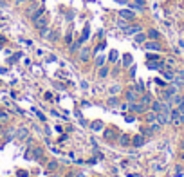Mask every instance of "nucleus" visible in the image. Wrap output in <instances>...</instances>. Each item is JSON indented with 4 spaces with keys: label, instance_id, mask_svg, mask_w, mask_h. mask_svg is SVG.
<instances>
[{
    "label": "nucleus",
    "instance_id": "obj_37",
    "mask_svg": "<svg viewBox=\"0 0 184 177\" xmlns=\"http://www.w3.org/2000/svg\"><path fill=\"white\" fill-rule=\"evenodd\" d=\"M123 63H125L126 67L132 63V56H130V54H126V56H125V60H123Z\"/></svg>",
    "mask_w": 184,
    "mask_h": 177
},
{
    "label": "nucleus",
    "instance_id": "obj_47",
    "mask_svg": "<svg viewBox=\"0 0 184 177\" xmlns=\"http://www.w3.org/2000/svg\"><path fill=\"white\" fill-rule=\"evenodd\" d=\"M51 177H56V175H51Z\"/></svg>",
    "mask_w": 184,
    "mask_h": 177
},
{
    "label": "nucleus",
    "instance_id": "obj_28",
    "mask_svg": "<svg viewBox=\"0 0 184 177\" xmlns=\"http://www.w3.org/2000/svg\"><path fill=\"white\" fill-rule=\"evenodd\" d=\"M130 9H135V11H143V9H145V5H141V4H137V2H134V4H130Z\"/></svg>",
    "mask_w": 184,
    "mask_h": 177
},
{
    "label": "nucleus",
    "instance_id": "obj_11",
    "mask_svg": "<svg viewBox=\"0 0 184 177\" xmlns=\"http://www.w3.org/2000/svg\"><path fill=\"white\" fill-rule=\"evenodd\" d=\"M148 69H152V71H162L164 69V63L159 62V60H153V62H148Z\"/></svg>",
    "mask_w": 184,
    "mask_h": 177
},
{
    "label": "nucleus",
    "instance_id": "obj_15",
    "mask_svg": "<svg viewBox=\"0 0 184 177\" xmlns=\"http://www.w3.org/2000/svg\"><path fill=\"white\" fill-rule=\"evenodd\" d=\"M145 49L146 51H161V45L157 44V42H145Z\"/></svg>",
    "mask_w": 184,
    "mask_h": 177
},
{
    "label": "nucleus",
    "instance_id": "obj_22",
    "mask_svg": "<svg viewBox=\"0 0 184 177\" xmlns=\"http://www.w3.org/2000/svg\"><path fill=\"white\" fill-rule=\"evenodd\" d=\"M141 134L146 135V138H150V135H153V130L150 128V125H148V127H141Z\"/></svg>",
    "mask_w": 184,
    "mask_h": 177
},
{
    "label": "nucleus",
    "instance_id": "obj_42",
    "mask_svg": "<svg viewBox=\"0 0 184 177\" xmlns=\"http://www.w3.org/2000/svg\"><path fill=\"white\" fill-rule=\"evenodd\" d=\"M115 2L121 4V5H126V4H128V0H115Z\"/></svg>",
    "mask_w": 184,
    "mask_h": 177
},
{
    "label": "nucleus",
    "instance_id": "obj_31",
    "mask_svg": "<svg viewBox=\"0 0 184 177\" xmlns=\"http://www.w3.org/2000/svg\"><path fill=\"white\" fill-rule=\"evenodd\" d=\"M135 91H137L139 94H143V92H145V83H143V81H139V83L135 85Z\"/></svg>",
    "mask_w": 184,
    "mask_h": 177
},
{
    "label": "nucleus",
    "instance_id": "obj_40",
    "mask_svg": "<svg viewBox=\"0 0 184 177\" xmlns=\"http://www.w3.org/2000/svg\"><path fill=\"white\" fill-rule=\"evenodd\" d=\"M177 108H179V112H181V114H184V101H182V103L177 107Z\"/></svg>",
    "mask_w": 184,
    "mask_h": 177
},
{
    "label": "nucleus",
    "instance_id": "obj_16",
    "mask_svg": "<svg viewBox=\"0 0 184 177\" xmlns=\"http://www.w3.org/2000/svg\"><path fill=\"white\" fill-rule=\"evenodd\" d=\"M88 56H90V49H88V47H83V49L79 51V60L81 62H87Z\"/></svg>",
    "mask_w": 184,
    "mask_h": 177
},
{
    "label": "nucleus",
    "instance_id": "obj_8",
    "mask_svg": "<svg viewBox=\"0 0 184 177\" xmlns=\"http://www.w3.org/2000/svg\"><path fill=\"white\" fill-rule=\"evenodd\" d=\"M31 155H33V159H35V161H43V148L35 146V148H33V152H31Z\"/></svg>",
    "mask_w": 184,
    "mask_h": 177
},
{
    "label": "nucleus",
    "instance_id": "obj_7",
    "mask_svg": "<svg viewBox=\"0 0 184 177\" xmlns=\"http://www.w3.org/2000/svg\"><path fill=\"white\" fill-rule=\"evenodd\" d=\"M139 96H141V94L135 91V88H130V91L126 92V101H128V103H134V101L139 99Z\"/></svg>",
    "mask_w": 184,
    "mask_h": 177
},
{
    "label": "nucleus",
    "instance_id": "obj_5",
    "mask_svg": "<svg viewBox=\"0 0 184 177\" xmlns=\"http://www.w3.org/2000/svg\"><path fill=\"white\" fill-rule=\"evenodd\" d=\"M128 107H130V110L135 112V114H143V112H146V105H143L141 101L137 103V101H134V103H128Z\"/></svg>",
    "mask_w": 184,
    "mask_h": 177
},
{
    "label": "nucleus",
    "instance_id": "obj_23",
    "mask_svg": "<svg viewBox=\"0 0 184 177\" xmlns=\"http://www.w3.org/2000/svg\"><path fill=\"white\" fill-rule=\"evenodd\" d=\"M135 42H137V44H145L146 42V35H145V33H137V35H135Z\"/></svg>",
    "mask_w": 184,
    "mask_h": 177
},
{
    "label": "nucleus",
    "instance_id": "obj_1",
    "mask_svg": "<svg viewBox=\"0 0 184 177\" xmlns=\"http://www.w3.org/2000/svg\"><path fill=\"white\" fill-rule=\"evenodd\" d=\"M177 85H166L164 87V91H162V98H164V101H170L175 94H177Z\"/></svg>",
    "mask_w": 184,
    "mask_h": 177
},
{
    "label": "nucleus",
    "instance_id": "obj_34",
    "mask_svg": "<svg viewBox=\"0 0 184 177\" xmlns=\"http://www.w3.org/2000/svg\"><path fill=\"white\" fill-rule=\"evenodd\" d=\"M7 119H9V114L2 110V112H0V121H2V123H5V121H7Z\"/></svg>",
    "mask_w": 184,
    "mask_h": 177
},
{
    "label": "nucleus",
    "instance_id": "obj_38",
    "mask_svg": "<svg viewBox=\"0 0 184 177\" xmlns=\"http://www.w3.org/2000/svg\"><path fill=\"white\" fill-rule=\"evenodd\" d=\"M119 91H121V87H119V85H112V87H110V92H112V94H117Z\"/></svg>",
    "mask_w": 184,
    "mask_h": 177
},
{
    "label": "nucleus",
    "instance_id": "obj_17",
    "mask_svg": "<svg viewBox=\"0 0 184 177\" xmlns=\"http://www.w3.org/2000/svg\"><path fill=\"white\" fill-rule=\"evenodd\" d=\"M125 33L126 35H137V33H141V25H128L126 29H125Z\"/></svg>",
    "mask_w": 184,
    "mask_h": 177
},
{
    "label": "nucleus",
    "instance_id": "obj_35",
    "mask_svg": "<svg viewBox=\"0 0 184 177\" xmlns=\"http://www.w3.org/2000/svg\"><path fill=\"white\" fill-rule=\"evenodd\" d=\"M146 60H148V62H153V60H159V54H152V52H150V54H146Z\"/></svg>",
    "mask_w": 184,
    "mask_h": 177
},
{
    "label": "nucleus",
    "instance_id": "obj_33",
    "mask_svg": "<svg viewBox=\"0 0 184 177\" xmlns=\"http://www.w3.org/2000/svg\"><path fill=\"white\" fill-rule=\"evenodd\" d=\"M117 58H119V52H117V51H112L110 56H108V60H110V62H115Z\"/></svg>",
    "mask_w": 184,
    "mask_h": 177
},
{
    "label": "nucleus",
    "instance_id": "obj_4",
    "mask_svg": "<svg viewBox=\"0 0 184 177\" xmlns=\"http://www.w3.org/2000/svg\"><path fill=\"white\" fill-rule=\"evenodd\" d=\"M146 143V135H143L141 132L137 134V135H134L132 138V146H135V148H141L143 145Z\"/></svg>",
    "mask_w": 184,
    "mask_h": 177
},
{
    "label": "nucleus",
    "instance_id": "obj_14",
    "mask_svg": "<svg viewBox=\"0 0 184 177\" xmlns=\"http://www.w3.org/2000/svg\"><path fill=\"white\" fill-rule=\"evenodd\" d=\"M150 107H152V110H153L155 114H159V112H162L164 101H152V103H150Z\"/></svg>",
    "mask_w": 184,
    "mask_h": 177
},
{
    "label": "nucleus",
    "instance_id": "obj_36",
    "mask_svg": "<svg viewBox=\"0 0 184 177\" xmlns=\"http://www.w3.org/2000/svg\"><path fill=\"white\" fill-rule=\"evenodd\" d=\"M103 63H105V56H98V58H96V65H98V67H101Z\"/></svg>",
    "mask_w": 184,
    "mask_h": 177
},
{
    "label": "nucleus",
    "instance_id": "obj_41",
    "mask_svg": "<svg viewBox=\"0 0 184 177\" xmlns=\"http://www.w3.org/2000/svg\"><path fill=\"white\" fill-rule=\"evenodd\" d=\"M18 177H27V172H24V170H20V172H18Z\"/></svg>",
    "mask_w": 184,
    "mask_h": 177
},
{
    "label": "nucleus",
    "instance_id": "obj_2",
    "mask_svg": "<svg viewBox=\"0 0 184 177\" xmlns=\"http://www.w3.org/2000/svg\"><path fill=\"white\" fill-rule=\"evenodd\" d=\"M103 138H105V141H108V143H114L115 139L119 138V134H117L115 128H105V130H103Z\"/></svg>",
    "mask_w": 184,
    "mask_h": 177
},
{
    "label": "nucleus",
    "instance_id": "obj_27",
    "mask_svg": "<svg viewBox=\"0 0 184 177\" xmlns=\"http://www.w3.org/2000/svg\"><path fill=\"white\" fill-rule=\"evenodd\" d=\"M56 168H58V161H51L49 165H47V170H49V172H54Z\"/></svg>",
    "mask_w": 184,
    "mask_h": 177
},
{
    "label": "nucleus",
    "instance_id": "obj_19",
    "mask_svg": "<svg viewBox=\"0 0 184 177\" xmlns=\"http://www.w3.org/2000/svg\"><path fill=\"white\" fill-rule=\"evenodd\" d=\"M88 36H90V27H88V25H87V27H85V29H83V35H81V38L78 40V42H79V44H83V42H85V40H88Z\"/></svg>",
    "mask_w": 184,
    "mask_h": 177
},
{
    "label": "nucleus",
    "instance_id": "obj_39",
    "mask_svg": "<svg viewBox=\"0 0 184 177\" xmlns=\"http://www.w3.org/2000/svg\"><path fill=\"white\" fill-rule=\"evenodd\" d=\"M47 38H49L51 42H56V38H58V35H56V33H51V35H47Z\"/></svg>",
    "mask_w": 184,
    "mask_h": 177
},
{
    "label": "nucleus",
    "instance_id": "obj_18",
    "mask_svg": "<svg viewBox=\"0 0 184 177\" xmlns=\"http://www.w3.org/2000/svg\"><path fill=\"white\" fill-rule=\"evenodd\" d=\"M161 72H162V76H164L166 80H173V76H175V72H173L172 69H168V67H164Z\"/></svg>",
    "mask_w": 184,
    "mask_h": 177
},
{
    "label": "nucleus",
    "instance_id": "obj_3",
    "mask_svg": "<svg viewBox=\"0 0 184 177\" xmlns=\"http://www.w3.org/2000/svg\"><path fill=\"white\" fill-rule=\"evenodd\" d=\"M15 138L18 139V141H25L27 138H29V128H27V127H18L16 128V132H15Z\"/></svg>",
    "mask_w": 184,
    "mask_h": 177
},
{
    "label": "nucleus",
    "instance_id": "obj_43",
    "mask_svg": "<svg viewBox=\"0 0 184 177\" xmlns=\"http://www.w3.org/2000/svg\"><path fill=\"white\" fill-rule=\"evenodd\" d=\"M134 2H137V4H141V5H145V0H134Z\"/></svg>",
    "mask_w": 184,
    "mask_h": 177
},
{
    "label": "nucleus",
    "instance_id": "obj_10",
    "mask_svg": "<svg viewBox=\"0 0 184 177\" xmlns=\"http://www.w3.org/2000/svg\"><path fill=\"white\" fill-rule=\"evenodd\" d=\"M119 18H123V20H134L135 13L132 9H123V11H119Z\"/></svg>",
    "mask_w": 184,
    "mask_h": 177
},
{
    "label": "nucleus",
    "instance_id": "obj_21",
    "mask_svg": "<svg viewBox=\"0 0 184 177\" xmlns=\"http://www.w3.org/2000/svg\"><path fill=\"white\" fill-rule=\"evenodd\" d=\"M139 101H141L143 105H150V103H152V98H150L148 94H141V96H139Z\"/></svg>",
    "mask_w": 184,
    "mask_h": 177
},
{
    "label": "nucleus",
    "instance_id": "obj_9",
    "mask_svg": "<svg viewBox=\"0 0 184 177\" xmlns=\"http://www.w3.org/2000/svg\"><path fill=\"white\" fill-rule=\"evenodd\" d=\"M181 112H179V108H172V123L175 127H181Z\"/></svg>",
    "mask_w": 184,
    "mask_h": 177
},
{
    "label": "nucleus",
    "instance_id": "obj_30",
    "mask_svg": "<svg viewBox=\"0 0 184 177\" xmlns=\"http://www.w3.org/2000/svg\"><path fill=\"white\" fill-rule=\"evenodd\" d=\"M117 27H121V29L125 31L126 27H128V24H126V20H123V18H119V20H117Z\"/></svg>",
    "mask_w": 184,
    "mask_h": 177
},
{
    "label": "nucleus",
    "instance_id": "obj_29",
    "mask_svg": "<svg viewBox=\"0 0 184 177\" xmlns=\"http://www.w3.org/2000/svg\"><path fill=\"white\" fill-rule=\"evenodd\" d=\"M107 76H108V69L101 65V69H99V78H107Z\"/></svg>",
    "mask_w": 184,
    "mask_h": 177
},
{
    "label": "nucleus",
    "instance_id": "obj_46",
    "mask_svg": "<svg viewBox=\"0 0 184 177\" xmlns=\"http://www.w3.org/2000/svg\"><path fill=\"white\" fill-rule=\"evenodd\" d=\"M29 2H35V0H29Z\"/></svg>",
    "mask_w": 184,
    "mask_h": 177
},
{
    "label": "nucleus",
    "instance_id": "obj_45",
    "mask_svg": "<svg viewBox=\"0 0 184 177\" xmlns=\"http://www.w3.org/2000/svg\"><path fill=\"white\" fill-rule=\"evenodd\" d=\"M16 2H24V0H16Z\"/></svg>",
    "mask_w": 184,
    "mask_h": 177
},
{
    "label": "nucleus",
    "instance_id": "obj_26",
    "mask_svg": "<svg viewBox=\"0 0 184 177\" xmlns=\"http://www.w3.org/2000/svg\"><path fill=\"white\" fill-rule=\"evenodd\" d=\"M103 127H105V125L101 123V121H94V123H92V130H96V132H98V130H101Z\"/></svg>",
    "mask_w": 184,
    "mask_h": 177
},
{
    "label": "nucleus",
    "instance_id": "obj_25",
    "mask_svg": "<svg viewBox=\"0 0 184 177\" xmlns=\"http://www.w3.org/2000/svg\"><path fill=\"white\" fill-rule=\"evenodd\" d=\"M148 38L157 40V38H159V31H157V29H150V31H148Z\"/></svg>",
    "mask_w": 184,
    "mask_h": 177
},
{
    "label": "nucleus",
    "instance_id": "obj_44",
    "mask_svg": "<svg viewBox=\"0 0 184 177\" xmlns=\"http://www.w3.org/2000/svg\"><path fill=\"white\" fill-rule=\"evenodd\" d=\"M181 150L184 152V141H181Z\"/></svg>",
    "mask_w": 184,
    "mask_h": 177
},
{
    "label": "nucleus",
    "instance_id": "obj_32",
    "mask_svg": "<svg viewBox=\"0 0 184 177\" xmlns=\"http://www.w3.org/2000/svg\"><path fill=\"white\" fill-rule=\"evenodd\" d=\"M108 105H110V107H117L119 105V99L117 98H108Z\"/></svg>",
    "mask_w": 184,
    "mask_h": 177
},
{
    "label": "nucleus",
    "instance_id": "obj_24",
    "mask_svg": "<svg viewBox=\"0 0 184 177\" xmlns=\"http://www.w3.org/2000/svg\"><path fill=\"white\" fill-rule=\"evenodd\" d=\"M146 119L150 121V123H153V121H157V114H155L153 110H150V112H146Z\"/></svg>",
    "mask_w": 184,
    "mask_h": 177
},
{
    "label": "nucleus",
    "instance_id": "obj_12",
    "mask_svg": "<svg viewBox=\"0 0 184 177\" xmlns=\"http://www.w3.org/2000/svg\"><path fill=\"white\" fill-rule=\"evenodd\" d=\"M33 22H35V27H36L38 31H40V29H43V27L47 25V20H45V16H43V15H42V16H38V18H35Z\"/></svg>",
    "mask_w": 184,
    "mask_h": 177
},
{
    "label": "nucleus",
    "instance_id": "obj_6",
    "mask_svg": "<svg viewBox=\"0 0 184 177\" xmlns=\"http://www.w3.org/2000/svg\"><path fill=\"white\" fill-rule=\"evenodd\" d=\"M173 85L184 87V69H181V71L175 72V76H173Z\"/></svg>",
    "mask_w": 184,
    "mask_h": 177
},
{
    "label": "nucleus",
    "instance_id": "obj_20",
    "mask_svg": "<svg viewBox=\"0 0 184 177\" xmlns=\"http://www.w3.org/2000/svg\"><path fill=\"white\" fill-rule=\"evenodd\" d=\"M182 101H184V96H179V94H175V96L172 98V99H170V105H177V107H179L181 103H182Z\"/></svg>",
    "mask_w": 184,
    "mask_h": 177
},
{
    "label": "nucleus",
    "instance_id": "obj_13",
    "mask_svg": "<svg viewBox=\"0 0 184 177\" xmlns=\"http://www.w3.org/2000/svg\"><path fill=\"white\" fill-rule=\"evenodd\" d=\"M119 145H121V146H130V145H132L130 135H128V134H121V135H119Z\"/></svg>",
    "mask_w": 184,
    "mask_h": 177
},
{
    "label": "nucleus",
    "instance_id": "obj_48",
    "mask_svg": "<svg viewBox=\"0 0 184 177\" xmlns=\"http://www.w3.org/2000/svg\"><path fill=\"white\" fill-rule=\"evenodd\" d=\"M0 49H2V45H0Z\"/></svg>",
    "mask_w": 184,
    "mask_h": 177
}]
</instances>
